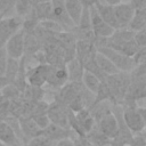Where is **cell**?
Here are the masks:
<instances>
[{
	"mask_svg": "<svg viewBox=\"0 0 146 146\" xmlns=\"http://www.w3.org/2000/svg\"><path fill=\"white\" fill-rule=\"evenodd\" d=\"M95 47H108L116 50L128 57H132L139 49L133 40V32L128 29H119L113 32V34L105 39H96Z\"/></svg>",
	"mask_w": 146,
	"mask_h": 146,
	"instance_id": "6da1fadb",
	"label": "cell"
},
{
	"mask_svg": "<svg viewBox=\"0 0 146 146\" xmlns=\"http://www.w3.org/2000/svg\"><path fill=\"white\" fill-rule=\"evenodd\" d=\"M122 117L131 131V133L139 135L146 127V110L137 106V104H122Z\"/></svg>",
	"mask_w": 146,
	"mask_h": 146,
	"instance_id": "7a4b0ae2",
	"label": "cell"
},
{
	"mask_svg": "<svg viewBox=\"0 0 146 146\" xmlns=\"http://www.w3.org/2000/svg\"><path fill=\"white\" fill-rule=\"evenodd\" d=\"M104 82L106 83L110 90L111 98H112V105L113 104L121 105L124 100V97H125V94H127V90L130 83L129 72H119L116 74L106 76Z\"/></svg>",
	"mask_w": 146,
	"mask_h": 146,
	"instance_id": "3957f363",
	"label": "cell"
},
{
	"mask_svg": "<svg viewBox=\"0 0 146 146\" xmlns=\"http://www.w3.org/2000/svg\"><path fill=\"white\" fill-rule=\"evenodd\" d=\"M96 49L98 52L107 57L120 72H131L136 66L131 57H128L116 50H113L108 47H97Z\"/></svg>",
	"mask_w": 146,
	"mask_h": 146,
	"instance_id": "277c9868",
	"label": "cell"
},
{
	"mask_svg": "<svg viewBox=\"0 0 146 146\" xmlns=\"http://www.w3.org/2000/svg\"><path fill=\"white\" fill-rule=\"evenodd\" d=\"M68 113H70V110L65 105H63L56 100L48 104L47 116L51 124H55V125H58V127H62L65 129H70Z\"/></svg>",
	"mask_w": 146,
	"mask_h": 146,
	"instance_id": "5b68a950",
	"label": "cell"
},
{
	"mask_svg": "<svg viewBox=\"0 0 146 146\" xmlns=\"http://www.w3.org/2000/svg\"><path fill=\"white\" fill-rule=\"evenodd\" d=\"M82 89V82H66L63 87L57 89L55 94V100L68 107V105L81 94Z\"/></svg>",
	"mask_w": 146,
	"mask_h": 146,
	"instance_id": "8992f818",
	"label": "cell"
},
{
	"mask_svg": "<svg viewBox=\"0 0 146 146\" xmlns=\"http://www.w3.org/2000/svg\"><path fill=\"white\" fill-rule=\"evenodd\" d=\"M51 21L57 23L64 31H71L75 25L71 21L70 16L67 15V11L65 9L64 0H51Z\"/></svg>",
	"mask_w": 146,
	"mask_h": 146,
	"instance_id": "52a82bcc",
	"label": "cell"
},
{
	"mask_svg": "<svg viewBox=\"0 0 146 146\" xmlns=\"http://www.w3.org/2000/svg\"><path fill=\"white\" fill-rule=\"evenodd\" d=\"M89 14H90L91 30H92L96 39H105L113 34V32L115 30L112 29L107 23H105L102 19V17L98 15V13L94 6L89 8Z\"/></svg>",
	"mask_w": 146,
	"mask_h": 146,
	"instance_id": "ba28073f",
	"label": "cell"
},
{
	"mask_svg": "<svg viewBox=\"0 0 146 146\" xmlns=\"http://www.w3.org/2000/svg\"><path fill=\"white\" fill-rule=\"evenodd\" d=\"M23 18L19 16L3 17L0 19V41L6 42L9 38L22 30Z\"/></svg>",
	"mask_w": 146,
	"mask_h": 146,
	"instance_id": "9c48e42d",
	"label": "cell"
},
{
	"mask_svg": "<svg viewBox=\"0 0 146 146\" xmlns=\"http://www.w3.org/2000/svg\"><path fill=\"white\" fill-rule=\"evenodd\" d=\"M5 48L8 58L19 60L24 56V33L23 31H18L11 38H9L5 42Z\"/></svg>",
	"mask_w": 146,
	"mask_h": 146,
	"instance_id": "30bf717a",
	"label": "cell"
},
{
	"mask_svg": "<svg viewBox=\"0 0 146 146\" xmlns=\"http://www.w3.org/2000/svg\"><path fill=\"white\" fill-rule=\"evenodd\" d=\"M48 64H38L26 70V82L29 86L42 88L46 84Z\"/></svg>",
	"mask_w": 146,
	"mask_h": 146,
	"instance_id": "8fae6325",
	"label": "cell"
},
{
	"mask_svg": "<svg viewBox=\"0 0 146 146\" xmlns=\"http://www.w3.org/2000/svg\"><path fill=\"white\" fill-rule=\"evenodd\" d=\"M66 82H68V78H67V72H66L65 65H63V66L48 65L46 84H48L55 89H59Z\"/></svg>",
	"mask_w": 146,
	"mask_h": 146,
	"instance_id": "7c38bea8",
	"label": "cell"
},
{
	"mask_svg": "<svg viewBox=\"0 0 146 146\" xmlns=\"http://www.w3.org/2000/svg\"><path fill=\"white\" fill-rule=\"evenodd\" d=\"M96 127L104 136H106L107 138L112 140L116 136V132H117V122L112 111L107 113L106 115H104L103 117H100L96 122Z\"/></svg>",
	"mask_w": 146,
	"mask_h": 146,
	"instance_id": "4fadbf2b",
	"label": "cell"
},
{
	"mask_svg": "<svg viewBox=\"0 0 146 146\" xmlns=\"http://www.w3.org/2000/svg\"><path fill=\"white\" fill-rule=\"evenodd\" d=\"M75 114V120L78 124V133L76 137H86V135L96 125V122L90 114V112L84 108Z\"/></svg>",
	"mask_w": 146,
	"mask_h": 146,
	"instance_id": "5bb4252c",
	"label": "cell"
},
{
	"mask_svg": "<svg viewBox=\"0 0 146 146\" xmlns=\"http://www.w3.org/2000/svg\"><path fill=\"white\" fill-rule=\"evenodd\" d=\"M135 8L133 6L129 3H120L114 7V14L116 22L119 24V29H127L129 22L131 21L133 14H135Z\"/></svg>",
	"mask_w": 146,
	"mask_h": 146,
	"instance_id": "9a60e30c",
	"label": "cell"
},
{
	"mask_svg": "<svg viewBox=\"0 0 146 146\" xmlns=\"http://www.w3.org/2000/svg\"><path fill=\"white\" fill-rule=\"evenodd\" d=\"M18 122H19V127H21V131H22L25 145H26V143L29 140H31L32 138H34L36 136H40L42 133V130L29 116L18 117Z\"/></svg>",
	"mask_w": 146,
	"mask_h": 146,
	"instance_id": "2e32d148",
	"label": "cell"
},
{
	"mask_svg": "<svg viewBox=\"0 0 146 146\" xmlns=\"http://www.w3.org/2000/svg\"><path fill=\"white\" fill-rule=\"evenodd\" d=\"M42 135L49 138L54 143H57L65 138H73L75 136L71 129H65V128H62V127H58L51 123L42 130Z\"/></svg>",
	"mask_w": 146,
	"mask_h": 146,
	"instance_id": "e0dca14e",
	"label": "cell"
},
{
	"mask_svg": "<svg viewBox=\"0 0 146 146\" xmlns=\"http://www.w3.org/2000/svg\"><path fill=\"white\" fill-rule=\"evenodd\" d=\"M94 7L96 8L98 15L102 17V19L105 23H107L112 29L119 30V24L116 22L115 14H114V7L105 5V3H100V2H97Z\"/></svg>",
	"mask_w": 146,
	"mask_h": 146,
	"instance_id": "ac0fdd59",
	"label": "cell"
},
{
	"mask_svg": "<svg viewBox=\"0 0 146 146\" xmlns=\"http://www.w3.org/2000/svg\"><path fill=\"white\" fill-rule=\"evenodd\" d=\"M0 143L8 146H23L11 127L5 120L0 121Z\"/></svg>",
	"mask_w": 146,
	"mask_h": 146,
	"instance_id": "d6986e66",
	"label": "cell"
},
{
	"mask_svg": "<svg viewBox=\"0 0 146 146\" xmlns=\"http://www.w3.org/2000/svg\"><path fill=\"white\" fill-rule=\"evenodd\" d=\"M65 67L67 72L68 82H81L82 81L84 68H83V65L75 57L71 59L70 62H67L65 64Z\"/></svg>",
	"mask_w": 146,
	"mask_h": 146,
	"instance_id": "ffe728a7",
	"label": "cell"
},
{
	"mask_svg": "<svg viewBox=\"0 0 146 146\" xmlns=\"http://www.w3.org/2000/svg\"><path fill=\"white\" fill-rule=\"evenodd\" d=\"M64 5H65V9L67 11V15L70 16L71 21L76 26L79 24L81 15H82L83 5L81 3L80 0H64Z\"/></svg>",
	"mask_w": 146,
	"mask_h": 146,
	"instance_id": "44dd1931",
	"label": "cell"
},
{
	"mask_svg": "<svg viewBox=\"0 0 146 146\" xmlns=\"http://www.w3.org/2000/svg\"><path fill=\"white\" fill-rule=\"evenodd\" d=\"M127 29L133 33L146 29V8L135 10V14H133L131 21L129 22Z\"/></svg>",
	"mask_w": 146,
	"mask_h": 146,
	"instance_id": "7402d4cb",
	"label": "cell"
},
{
	"mask_svg": "<svg viewBox=\"0 0 146 146\" xmlns=\"http://www.w3.org/2000/svg\"><path fill=\"white\" fill-rule=\"evenodd\" d=\"M96 64H97V66H98V68L100 70V72L105 75V76H110V75H113V74H116V73H119L120 71L112 64V62L107 58V57H105L103 54H100V52H98L97 51V54H96Z\"/></svg>",
	"mask_w": 146,
	"mask_h": 146,
	"instance_id": "603a6c76",
	"label": "cell"
},
{
	"mask_svg": "<svg viewBox=\"0 0 146 146\" xmlns=\"http://www.w3.org/2000/svg\"><path fill=\"white\" fill-rule=\"evenodd\" d=\"M51 2L50 1H41L38 2L34 8H33V13L36 17V19L40 22H44V21H51Z\"/></svg>",
	"mask_w": 146,
	"mask_h": 146,
	"instance_id": "cb8c5ba5",
	"label": "cell"
},
{
	"mask_svg": "<svg viewBox=\"0 0 146 146\" xmlns=\"http://www.w3.org/2000/svg\"><path fill=\"white\" fill-rule=\"evenodd\" d=\"M86 138L95 146H111L112 140L110 138H107L106 136H104L95 125L87 135Z\"/></svg>",
	"mask_w": 146,
	"mask_h": 146,
	"instance_id": "d4e9b609",
	"label": "cell"
},
{
	"mask_svg": "<svg viewBox=\"0 0 146 146\" xmlns=\"http://www.w3.org/2000/svg\"><path fill=\"white\" fill-rule=\"evenodd\" d=\"M44 96V90L43 88H38V87H32V86H26L24 91L22 92V98L26 102L30 103H38L42 100Z\"/></svg>",
	"mask_w": 146,
	"mask_h": 146,
	"instance_id": "484cf974",
	"label": "cell"
},
{
	"mask_svg": "<svg viewBox=\"0 0 146 146\" xmlns=\"http://www.w3.org/2000/svg\"><path fill=\"white\" fill-rule=\"evenodd\" d=\"M81 82H82L83 87L88 91H90L91 94H94V95L97 94V91H98V89L100 87V83H102V81L96 75H94V74H91L89 72H86V71L83 73V76H82V81Z\"/></svg>",
	"mask_w": 146,
	"mask_h": 146,
	"instance_id": "4316f807",
	"label": "cell"
},
{
	"mask_svg": "<svg viewBox=\"0 0 146 146\" xmlns=\"http://www.w3.org/2000/svg\"><path fill=\"white\" fill-rule=\"evenodd\" d=\"M38 0H16L15 2V11L16 14L24 18L25 16H27L34 8V6L38 3Z\"/></svg>",
	"mask_w": 146,
	"mask_h": 146,
	"instance_id": "83f0119b",
	"label": "cell"
},
{
	"mask_svg": "<svg viewBox=\"0 0 146 146\" xmlns=\"http://www.w3.org/2000/svg\"><path fill=\"white\" fill-rule=\"evenodd\" d=\"M18 70H19V60L13 59V58H8L7 66H6V72H5L3 76L7 79L9 84H11L15 81V78L17 75Z\"/></svg>",
	"mask_w": 146,
	"mask_h": 146,
	"instance_id": "f1b7e54d",
	"label": "cell"
},
{
	"mask_svg": "<svg viewBox=\"0 0 146 146\" xmlns=\"http://www.w3.org/2000/svg\"><path fill=\"white\" fill-rule=\"evenodd\" d=\"M55 144L56 143L51 141L49 138H47L46 136H43L41 133L40 136H36V137L32 138L31 140H29L25 146H52Z\"/></svg>",
	"mask_w": 146,
	"mask_h": 146,
	"instance_id": "f546056e",
	"label": "cell"
},
{
	"mask_svg": "<svg viewBox=\"0 0 146 146\" xmlns=\"http://www.w3.org/2000/svg\"><path fill=\"white\" fill-rule=\"evenodd\" d=\"M9 106H10V100L5 96L0 95V121H3L8 116H10Z\"/></svg>",
	"mask_w": 146,
	"mask_h": 146,
	"instance_id": "4dcf8cb0",
	"label": "cell"
},
{
	"mask_svg": "<svg viewBox=\"0 0 146 146\" xmlns=\"http://www.w3.org/2000/svg\"><path fill=\"white\" fill-rule=\"evenodd\" d=\"M7 62H8V56H7V52H6L5 42L0 41V76L5 75Z\"/></svg>",
	"mask_w": 146,
	"mask_h": 146,
	"instance_id": "1f68e13d",
	"label": "cell"
},
{
	"mask_svg": "<svg viewBox=\"0 0 146 146\" xmlns=\"http://www.w3.org/2000/svg\"><path fill=\"white\" fill-rule=\"evenodd\" d=\"M16 0H0V14L2 17L9 15L15 8Z\"/></svg>",
	"mask_w": 146,
	"mask_h": 146,
	"instance_id": "d6a6232c",
	"label": "cell"
},
{
	"mask_svg": "<svg viewBox=\"0 0 146 146\" xmlns=\"http://www.w3.org/2000/svg\"><path fill=\"white\" fill-rule=\"evenodd\" d=\"M133 40H135V43L137 44L138 48L146 47V29L140 30L138 32H135L133 33Z\"/></svg>",
	"mask_w": 146,
	"mask_h": 146,
	"instance_id": "836d02e7",
	"label": "cell"
},
{
	"mask_svg": "<svg viewBox=\"0 0 146 146\" xmlns=\"http://www.w3.org/2000/svg\"><path fill=\"white\" fill-rule=\"evenodd\" d=\"M131 58H132V60H133L136 66L140 65V64H145L146 63V47L139 48Z\"/></svg>",
	"mask_w": 146,
	"mask_h": 146,
	"instance_id": "e575fe53",
	"label": "cell"
},
{
	"mask_svg": "<svg viewBox=\"0 0 146 146\" xmlns=\"http://www.w3.org/2000/svg\"><path fill=\"white\" fill-rule=\"evenodd\" d=\"M127 146H146V140H145V136L139 133V135H135L132 140L130 141L129 145Z\"/></svg>",
	"mask_w": 146,
	"mask_h": 146,
	"instance_id": "d590c367",
	"label": "cell"
},
{
	"mask_svg": "<svg viewBox=\"0 0 146 146\" xmlns=\"http://www.w3.org/2000/svg\"><path fill=\"white\" fill-rule=\"evenodd\" d=\"M72 139H73V143H74L75 146H95L86 137H76V136H74Z\"/></svg>",
	"mask_w": 146,
	"mask_h": 146,
	"instance_id": "8d00e7d4",
	"label": "cell"
},
{
	"mask_svg": "<svg viewBox=\"0 0 146 146\" xmlns=\"http://www.w3.org/2000/svg\"><path fill=\"white\" fill-rule=\"evenodd\" d=\"M130 3L133 6L135 9H145L146 8V0H131Z\"/></svg>",
	"mask_w": 146,
	"mask_h": 146,
	"instance_id": "74e56055",
	"label": "cell"
},
{
	"mask_svg": "<svg viewBox=\"0 0 146 146\" xmlns=\"http://www.w3.org/2000/svg\"><path fill=\"white\" fill-rule=\"evenodd\" d=\"M56 146H75L72 138H65L56 143Z\"/></svg>",
	"mask_w": 146,
	"mask_h": 146,
	"instance_id": "f35d334b",
	"label": "cell"
},
{
	"mask_svg": "<svg viewBox=\"0 0 146 146\" xmlns=\"http://www.w3.org/2000/svg\"><path fill=\"white\" fill-rule=\"evenodd\" d=\"M80 1L83 5V7H88V8L95 6L97 2H99V0H80Z\"/></svg>",
	"mask_w": 146,
	"mask_h": 146,
	"instance_id": "ab89813d",
	"label": "cell"
},
{
	"mask_svg": "<svg viewBox=\"0 0 146 146\" xmlns=\"http://www.w3.org/2000/svg\"><path fill=\"white\" fill-rule=\"evenodd\" d=\"M104 1H105V5H108L112 7H115L121 3V0H104Z\"/></svg>",
	"mask_w": 146,
	"mask_h": 146,
	"instance_id": "60d3db41",
	"label": "cell"
},
{
	"mask_svg": "<svg viewBox=\"0 0 146 146\" xmlns=\"http://www.w3.org/2000/svg\"><path fill=\"white\" fill-rule=\"evenodd\" d=\"M7 84H9L8 81H7V79H6L5 76H0V91H1Z\"/></svg>",
	"mask_w": 146,
	"mask_h": 146,
	"instance_id": "b9f144b4",
	"label": "cell"
},
{
	"mask_svg": "<svg viewBox=\"0 0 146 146\" xmlns=\"http://www.w3.org/2000/svg\"><path fill=\"white\" fill-rule=\"evenodd\" d=\"M39 2H41V1H51V0H38Z\"/></svg>",
	"mask_w": 146,
	"mask_h": 146,
	"instance_id": "7bdbcfd3",
	"label": "cell"
},
{
	"mask_svg": "<svg viewBox=\"0 0 146 146\" xmlns=\"http://www.w3.org/2000/svg\"><path fill=\"white\" fill-rule=\"evenodd\" d=\"M0 146H8V145H5V144H2V143H0Z\"/></svg>",
	"mask_w": 146,
	"mask_h": 146,
	"instance_id": "ee69618b",
	"label": "cell"
},
{
	"mask_svg": "<svg viewBox=\"0 0 146 146\" xmlns=\"http://www.w3.org/2000/svg\"><path fill=\"white\" fill-rule=\"evenodd\" d=\"M1 18H3V17H2V15H1V14H0V19H1Z\"/></svg>",
	"mask_w": 146,
	"mask_h": 146,
	"instance_id": "f6af8a7d",
	"label": "cell"
},
{
	"mask_svg": "<svg viewBox=\"0 0 146 146\" xmlns=\"http://www.w3.org/2000/svg\"><path fill=\"white\" fill-rule=\"evenodd\" d=\"M52 146H56V144H55V145H52Z\"/></svg>",
	"mask_w": 146,
	"mask_h": 146,
	"instance_id": "bcb514c9",
	"label": "cell"
},
{
	"mask_svg": "<svg viewBox=\"0 0 146 146\" xmlns=\"http://www.w3.org/2000/svg\"><path fill=\"white\" fill-rule=\"evenodd\" d=\"M0 95H1V92H0Z\"/></svg>",
	"mask_w": 146,
	"mask_h": 146,
	"instance_id": "7dc6e473",
	"label": "cell"
}]
</instances>
